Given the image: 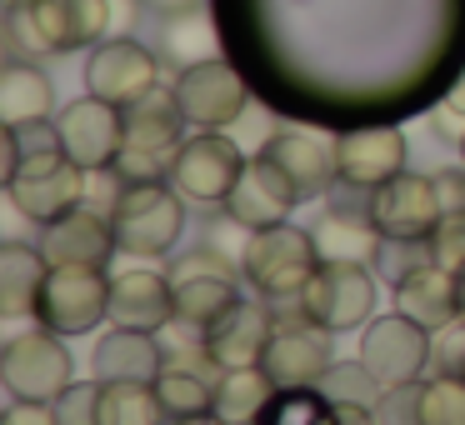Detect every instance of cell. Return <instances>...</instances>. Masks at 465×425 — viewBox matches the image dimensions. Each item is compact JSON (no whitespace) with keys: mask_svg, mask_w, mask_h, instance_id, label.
Wrapping results in <instances>:
<instances>
[{"mask_svg":"<svg viewBox=\"0 0 465 425\" xmlns=\"http://www.w3.org/2000/svg\"><path fill=\"white\" fill-rule=\"evenodd\" d=\"M420 265H430V245L425 241H381V255H375L371 271H381V281H391V291H395Z\"/></svg>","mask_w":465,"mask_h":425,"instance_id":"36","label":"cell"},{"mask_svg":"<svg viewBox=\"0 0 465 425\" xmlns=\"http://www.w3.org/2000/svg\"><path fill=\"white\" fill-rule=\"evenodd\" d=\"M35 321L61 335H91L101 321H111V275L81 271V265H51Z\"/></svg>","mask_w":465,"mask_h":425,"instance_id":"10","label":"cell"},{"mask_svg":"<svg viewBox=\"0 0 465 425\" xmlns=\"http://www.w3.org/2000/svg\"><path fill=\"white\" fill-rule=\"evenodd\" d=\"M315 390L335 405H375L381 400V381L371 375V365L355 355V361H331L325 375L315 381Z\"/></svg>","mask_w":465,"mask_h":425,"instance_id":"31","label":"cell"},{"mask_svg":"<svg viewBox=\"0 0 465 425\" xmlns=\"http://www.w3.org/2000/svg\"><path fill=\"white\" fill-rule=\"evenodd\" d=\"M335 161H341V181L375 191V185L395 181L405 171V135L395 125H361V131L335 135Z\"/></svg>","mask_w":465,"mask_h":425,"instance_id":"20","label":"cell"},{"mask_svg":"<svg viewBox=\"0 0 465 425\" xmlns=\"http://www.w3.org/2000/svg\"><path fill=\"white\" fill-rule=\"evenodd\" d=\"M460 321H465V275H460Z\"/></svg>","mask_w":465,"mask_h":425,"instance_id":"45","label":"cell"},{"mask_svg":"<svg viewBox=\"0 0 465 425\" xmlns=\"http://www.w3.org/2000/svg\"><path fill=\"white\" fill-rule=\"evenodd\" d=\"M111 225H115V241H121V255L161 261V255L175 251V241L185 231V195L171 181L121 185L111 201Z\"/></svg>","mask_w":465,"mask_h":425,"instance_id":"3","label":"cell"},{"mask_svg":"<svg viewBox=\"0 0 465 425\" xmlns=\"http://www.w3.org/2000/svg\"><path fill=\"white\" fill-rule=\"evenodd\" d=\"M0 425H55V410L45 400H11V410L0 415Z\"/></svg>","mask_w":465,"mask_h":425,"instance_id":"39","label":"cell"},{"mask_svg":"<svg viewBox=\"0 0 465 425\" xmlns=\"http://www.w3.org/2000/svg\"><path fill=\"white\" fill-rule=\"evenodd\" d=\"M395 311L411 315L415 325H425L430 335H440L445 325L460 321V275L440 271V265H420L415 275H405L395 285Z\"/></svg>","mask_w":465,"mask_h":425,"instance_id":"23","label":"cell"},{"mask_svg":"<svg viewBox=\"0 0 465 425\" xmlns=\"http://www.w3.org/2000/svg\"><path fill=\"white\" fill-rule=\"evenodd\" d=\"M175 321V281L161 271H121L111 275V325L161 335Z\"/></svg>","mask_w":465,"mask_h":425,"instance_id":"22","label":"cell"},{"mask_svg":"<svg viewBox=\"0 0 465 425\" xmlns=\"http://www.w3.org/2000/svg\"><path fill=\"white\" fill-rule=\"evenodd\" d=\"M101 425H165V410H161V400H155V385H105Z\"/></svg>","mask_w":465,"mask_h":425,"instance_id":"30","label":"cell"},{"mask_svg":"<svg viewBox=\"0 0 465 425\" xmlns=\"http://www.w3.org/2000/svg\"><path fill=\"white\" fill-rule=\"evenodd\" d=\"M375 420L381 425H425L420 420V381L395 385V390H381V400H375Z\"/></svg>","mask_w":465,"mask_h":425,"instance_id":"37","label":"cell"},{"mask_svg":"<svg viewBox=\"0 0 465 425\" xmlns=\"http://www.w3.org/2000/svg\"><path fill=\"white\" fill-rule=\"evenodd\" d=\"M35 121H55V85L41 65L11 61L0 71V125L21 131Z\"/></svg>","mask_w":465,"mask_h":425,"instance_id":"26","label":"cell"},{"mask_svg":"<svg viewBox=\"0 0 465 425\" xmlns=\"http://www.w3.org/2000/svg\"><path fill=\"white\" fill-rule=\"evenodd\" d=\"M161 85V61L155 51H145L131 35H105L101 45H91V61H85V91L101 95L111 105H131L145 91Z\"/></svg>","mask_w":465,"mask_h":425,"instance_id":"14","label":"cell"},{"mask_svg":"<svg viewBox=\"0 0 465 425\" xmlns=\"http://www.w3.org/2000/svg\"><path fill=\"white\" fill-rule=\"evenodd\" d=\"M435 355V335L425 325H415L411 315L391 311L375 315L361 335V361L371 365V375L381 381V390H395V385H415L425 381V365Z\"/></svg>","mask_w":465,"mask_h":425,"instance_id":"9","label":"cell"},{"mask_svg":"<svg viewBox=\"0 0 465 425\" xmlns=\"http://www.w3.org/2000/svg\"><path fill=\"white\" fill-rule=\"evenodd\" d=\"M460 375H465V365H460Z\"/></svg>","mask_w":465,"mask_h":425,"instance_id":"48","label":"cell"},{"mask_svg":"<svg viewBox=\"0 0 465 425\" xmlns=\"http://www.w3.org/2000/svg\"><path fill=\"white\" fill-rule=\"evenodd\" d=\"M45 275H51V261H45L41 245H21V241L0 245V315H11V321L35 315Z\"/></svg>","mask_w":465,"mask_h":425,"instance_id":"25","label":"cell"},{"mask_svg":"<svg viewBox=\"0 0 465 425\" xmlns=\"http://www.w3.org/2000/svg\"><path fill=\"white\" fill-rule=\"evenodd\" d=\"M111 21L121 25V35H125V25L135 21V0H111Z\"/></svg>","mask_w":465,"mask_h":425,"instance_id":"42","label":"cell"},{"mask_svg":"<svg viewBox=\"0 0 465 425\" xmlns=\"http://www.w3.org/2000/svg\"><path fill=\"white\" fill-rule=\"evenodd\" d=\"M85 175H91L85 165H75L61 145H51V151L25 155L15 181L5 185V195H11L15 215H25L35 225H51L55 215L85 205Z\"/></svg>","mask_w":465,"mask_h":425,"instance_id":"6","label":"cell"},{"mask_svg":"<svg viewBox=\"0 0 465 425\" xmlns=\"http://www.w3.org/2000/svg\"><path fill=\"white\" fill-rule=\"evenodd\" d=\"M161 55L171 65H195V61H211L215 51V31L201 11H181V15H165V35H161Z\"/></svg>","mask_w":465,"mask_h":425,"instance_id":"29","label":"cell"},{"mask_svg":"<svg viewBox=\"0 0 465 425\" xmlns=\"http://www.w3.org/2000/svg\"><path fill=\"white\" fill-rule=\"evenodd\" d=\"M41 251L51 265H81V271H105L111 255L121 251L115 241L111 211H91V205H75V211L55 215L51 225H41Z\"/></svg>","mask_w":465,"mask_h":425,"instance_id":"16","label":"cell"},{"mask_svg":"<svg viewBox=\"0 0 465 425\" xmlns=\"http://www.w3.org/2000/svg\"><path fill=\"white\" fill-rule=\"evenodd\" d=\"M55 131H61V151L75 165H85V171H111L121 145H125V111L85 91L71 105L55 111Z\"/></svg>","mask_w":465,"mask_h":425,"instance_id":"12","label":"cell"},{"mask_svg":"<svg viewBox=\"0 0 465 425\" xmlns=\"http://www.w3.org/2000/svg\"><path fill=\"white\" fill-rule=\"evenodd\" d=\"M5 25L25 55H75L115 31L111 0H15Z\"/></svg>","mask_w":465,"mask_h":425,"instance_id":"2","label":"cell"},{"mask_svg":"<svg viewBox=\"0 0 465 425\" xmlns=\"http://www.w3.org/2000/svg\"><path fill=\"white\" fill-rule=\"evenodd\" d=\"M435 195H440V211H465V161L435 171Z\"/></svg>","mask_w":465,"mask_h":425,"instance_id":"38","label":"cell"},{"mask_svg":"<svg viewBox=\"0 0 465 425\" xmlns=\"http://www.w3.org/2000/svg\"><path fill=\"white\" fill-rule=\"evenodd\" d=\"M445 105H450L455 115H465V71L455 75V85H450V91H445Z\"/></svg>","mask_w":465,"mask_h":425,"instance_id":"43","label":"cell"},{"mask_svg":"<svg viewBox=\"0 0 465 425\" xmlns=\"http://www.w3.org/2000/svg\"><path fill=\"white\" fill-rule=\"evenodd\" d=\"M420 420L425 425H465V375L435 371L420 381Z\"/></svg>","mask_w":465,"mask_h":425,"instance_id":"32","label":"cell"},{"mask_svg":"<svg viewBox=\"0 0 465 425\" xmlns=\"http://www.w3.org/2000/svg\"><path fill=\"white\" fill-rule=\"evenodd\" d=\"M175 101H181L191 131H225V125L245 121V111H251V85L241 81L235 65L211 55V61H195L181 71Z\"/></svg>","mask_w":465,"mask_h":425,"instance_id":"11","label":"cell"},{"mask_svg":"<svg viewBox=\"0 0 465 425\" xmlns=\"http://www.w3.org/2000/svg\"><path fill=\"white\" fill-rule=\"evenodd\" d=\"M315 271H321L315 235L301 231V225H291V221L251 231V241H245L241 275L251 281V291L271 305L275 301H301V291L311 285Z\"/></svg>","mask_w":465,"mask_h":425,"instance_id":"4","label":"cell"},{"mask_svg":"<svg viewBox=\"0 0 465 425\" xmlns=\"http://www.w3.org/2000/svg\"><path fill=\"white\" fill-rule=\"evenodd\" d=\"M101 395H105V385L95 381V375H91V381H71L51 400L55 425H101Z\"/></svg>","mask_w":465,"mask_h":425,"instance_id":"34","label":"cell"},{"mask_svg":"<svg viewBox=\"0 0 465 425\" xmlns=\"http://www.w3.org/2000/svg\"><path fill=\"white\" fill-rule=\"evenodd\" d=\"M241 171H245L241 141H231L225 131H191L185 145L175 151L171 185L191 205H225V195L241 181Z\"/></svg>","mask_w":465,"mask_h":425,"instance_id":"8","label":"cell"},{"mask_svg":"<svg viewBox=\"0 0 465 425\" xmlns=\"http://www.w3.org/2000/svg\"><path fill=\"white\" fill-rule=\"evenodd\" d=\"M425 245H430V261L440 265V271L465 275V211H445Z\"/></svg>","mask_w":465,"mask_h":425,"instance_id":"35","label":"cell"},{"mask_svg":"<svg viewBox=\"0 0 465 425\" xmlns=\"http://www.w3.org/2000/svg\"><path fill=\"white\" fill-rule=\"evenodd\" d=\"M275 311L271 301H235L221 321L205 331V361L215 371H241V365H261L265 345L275 335Z\"/></svg>","mask_w":465,"mask_h":425,"instance_id":"18","label":"cell"},{"mask_svg":"<svg viewBox=\"0 0 465 425\" xmlns=\"http://www.w3.org/2000/svg\"><path fill=\"white\" fill-rule=\"evenodd\" d=\"M281 385L261 371V365H241V371H221L215 375V415L225 425H261L271 410Z\"/></svg>","mask_w":465,"mask_h":425,"instance_id":"28","label":"cell"},{"mask_svg":"<svg viewBox=\"0 0 465 425\" xmlns=\"http://www.w3.org/2000/svg\"><path fill=\"white\" fill-rule=\"evenodd\" d=\"M311 235H315V251H321V265H375L385 241L371 215L335 211V205H325V215L311 225Z\"/></svg>","mask_w":465,"mask_h":425,"instance_id":"24","label":"cell"},{"mask_svg":"<svg viewBox=\"0 0 465 425\" xmlns=\"http://www.w3.org/2000/svg\"><path fill=\"white\" fill-rule=\"evenodd\" d=\"M215 365H181V361H165V371L155 375V400L165 410V425L175 420H195V415H211L215 410Z\"/></svg>","mask_w":465,"mask_h":425,"instance_id":"27","label":"cell"},{"mask_svg":"<svg viewBox=\"0 0 465 425\" xmlns=\"http://www.w3.org/2000/svg\"><path fill=\"white\" fill-rule=\"evenodd\" d=\"M261 425H335V400H325L315 385L275 390V400H271V410H265Z\"/></svg>","mask_w":465,"mask_h":425,"instance_id":"33","label":"cell"},{"mask_svg":"<svg viewBox=\"0 0 465 425\" xmlns=\"http://www.w3.org/2000/svg\"><path fill=\"white\" fill-rule=\"evenodd\" d=\"M175 425H225V420L211 410V415H195V420H175Z\"/></svg>","mask_w":465,"mask_h":425,"instance_id":"44","label":"cell"},{"mask_svg":"<svg viewBox=\"0 0 465 425\" xmlns=\"http://www.w3.org/2000/svg\"><path fill=\"white\" fill-rule=\"evenodd\" d=\"M335 425H381L375 405H335Z\"/></svg>","mask_w":465,"mask_h":425,"instance_id":"40","label":"cell"},{"mask_svg":"<svg viewBox=\"0 0 465 425\" xmlns=\"http://www.w3.org/2000/svg\"><path fill=\"white\" fill-rule=\"evenodd\" d=\"M295 205H301V191H295L291 175L281 171V161H275L271 151H255V155H245V171H241V181L231 185L221 211L231 215L235 225H245V231H265V225L291 221Z\"/></svg>","mask_w":465,"mask_h":425,"instance_id":"13","label":"cell"},{"mask_svg":"<svg viewBox=\"0 0 465 425\" xmlns=\"http://www.w3.org/2000/svg\"><path fill=\"white\" fill-rule=\"evenodd\" d=\"M460 161H465V131H460Z\"/></svg>","mask_w":465,"mask_h":425,"instance_id":"46","label":"cell"},{"mask_svg":"<svg viewBox=\"0 0 465 425\" xmlns=\"http://www.w3.org/2000/svg\"><path fill=\"white\" fill-rule=\"evenodd\" d=\"M5 5H15V0H5Z\"/></svg>","mask_w":465,"mask_h":425,"instance_id":"47","label":"cell"},{"mask_svg":"<svg viewBox=\"0 0 465 425\" xmlns=\"http://www.w3.org/2000/svg\"><path fill=\"white\" fill-rule=\"evenodd\" d=\"M61 341L65 335L51 331V325H35V331H21L5 341V351H0V381H5L11 400H45L51 405L75 381V361Z\"/></svg>","mask_w":465,"mask_h":425,"instance_id":"5","label":"cell"},{"mask_svg":"<svg viewBox=\"0 0 465 425\" xmlns=\"http://www.w3.org/2000/svg\"><path fill=\"white\" fill-rule=\"evenodd\" d=\"M281 161V171L291 175V185L301 191V201H325L331 185L341 181V161H335V141L321 131H301V125H275L271 141L261 145Z\"/></svg>","mask_w":465,"mask_h":425,"instance_id":"17","label":"cell"},{"mask_svg":"<svg viewBox=\"0 0 465 425\" xmlns=\"http://www.w3.org/2000/svg\"><path fill=\"white\" fill-rule=\"evenodd\" d=\"M295 311L305 321H315L321 331L345 335L361 331V325L375 321V275L371 265H321L311 275V285L301 291Z\"/></svg>","mask_w":465,"mask_h":425,"instance_id":"7","label":"cell"},{"mask_svg":"<svg viewBox=\"0 0 465 425\" xmlns=\"http://www.w3.org/2000/svg\"><path fill=\"white\" fill-rule=\"evenodd\" d=\"M331 365V331H321L315 321H295V325H275L271 345L261 355V371L271 375L281 390H301V385H315Z\"/></svg>","mask_w":465,"mask_h":425,"instance_id":"19","label":"cell"},{"mask_svg":"<svg viewBox=\"0 0 465 425\" xmlns=\"http://www.w3.org/2000/svg\"><path fill=\"white\" fill-rule=\"evenodd\" d=\"M155 15H181V11H201V0H145Z\"/></svg>","mask_w":465,"mask_h":425,"instance_id":"41","label":"cell"},{"mask_svg":"<svg viewBox=\"0 0 465 425\" xmlns=\"http://www.w3.org/2000/svg\"><path fill=\"white\" fill-rule=\"evenodd\" d=\"M185 121L181 101H175V85H155L145 91L141 101L125 105V145L115 155L111 175L121 185H135V181H171V165H175V151L185 145Z\"/></svg>","mask_w":465,"mask_h":425,"instance_id":"1","label":"cell"},{"mask_svg":"<svg viewBox=\"0 0 465 425\" xmlns=\"http://www.w3.org/2000/svg\"><path fill=\"white\" fill-rule=\"evenodd\" d=\"M440 195H435V175L401 171L395 181L371 191V221L385 241H430L440 225Z\"/></svg>","mask_w":465,"mask_h":425,"instance_id":"15","label":"cell"},{"mask_svg":"<svg viewBox=\"0 0 465 425\" xmlns=\"http://www.w3.org/2000/svg\"><path fill=\"white\" fill-rule=\"evenodd\" d=\"M161 371H165L161 335L111 325V331L95 341V355H91V375H95V381H105V385H155V375H161Z\"/></svg>","mask_w":465,"mask_h":425,"instance_id":"21","label":"cell"}]
</instances>
